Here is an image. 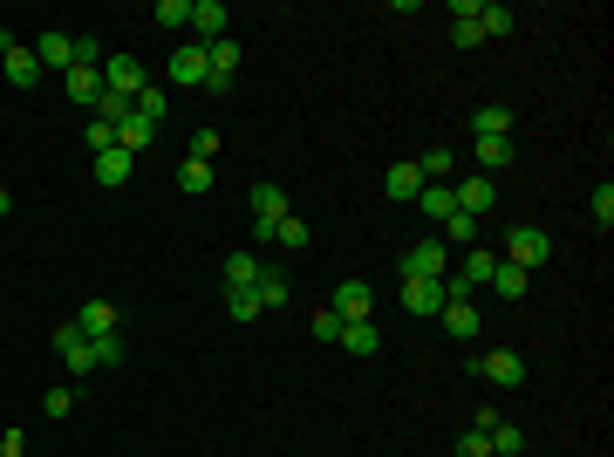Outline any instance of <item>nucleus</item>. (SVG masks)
I'll use <instances>...</instances> for the list:
<instances>
[{
	"label": "nucleus",
	"instance_id": "f257e3e1",
	"mask_svg": "<svg viewBox=\"0 0 614 457\" xmlns=\"http://www.w3.org/2000/svg\"><path fill=\"white\" fill-rule=\"evenodd\" d=\"M499 260H512V267L533 273V267H546V260H553V239H546L539 226H512V232H505V253H499Z\"/></svg>",
	"mask_w": 614,
	"mask_h": 457
},
{
	"label": "nucleus",
	"instance_id": "f03ea898",
	"mask_svg": "<svg viewBox=\"0 0 614 457\" xmlns=\"http://www.w3.org/2000/svg\"><path fill=\"white\" fill-rule=\"evenodd\" d=\"M0 76L14 82V89H35V82H41V62H35V48H28V41H14L7 28H0Z\"/></svg>",
	"mask_w": 614,
	"mask_h": 457
},
{
	"label": "nucleus",
	"instance_id": "7ed1b4c3",
	"mask_svg": "<svg viewBox=\"0 0 614 457\" xmlns=\"http://www.w3.org/2000/svg\"><path fill=\"white\" fill-rule=\"evenodd\" d=\"M471 369L492 382V389H519V382H526V355H519V348H485Z\"/></svg>",
	"mask_w": 614,
	"mask_h": 457
},
{
	"label": "nucleus",
	"instance_id": "20e7f679",
	"mask_svg": "<svg viewBox=\"0 0 614 457\" xmlns=\"http://www.w3.org/2000/svg\"><path fill=\"white\" fill-rule=\"evenodd\" d=\"M444 273H451V246L444 239H417L403 253V280H444Z\"/></svg>",
	"mask_w": 614,
	"mask_h": 457
},
{
	"label": "nucleus",
	"instance_id": "39448f33",
	"mask_svg": "<svg viewBox=\"0 0 614 457\" xmlns=\"http://www.w3.org/2000/svg\"><path fill=\"white\" fill-rule=\"evenodd\" d=\"M103 89L137 103V96L151 89V76H144V62H137V55H110V62H103Z\"/></svg>",
	"mask_w": 614,
	"mask_h": 457
},
{
	"label": "nucleus",
	"instance_id": "423d86ee",
	"mask_svg": "<svg viewBox=\"0 0 614 457\" xmlns=\"http://www.w3.org/2000/svg\"><path fill=\"white\" fill-rule=\"evenodd\" d=\"M287 219V191L280 185H253V239L273 246V226Z\"/></svg>",
	"mask_w": 614,
	"mask_h": 457
},
{
	"label": "nucleus",
	"instance_id": "0eeeda50",
	"mask_svg": "<svg viewBox=\"0 0 614 457\" xmlns=\"http://www.w3.org/2000/svg\"><path fill=\"white\" fill-rule=\"evenodd\" d=\"M437 321H444V335H451V342H478V335H485V314H478V301H471V294L444 301V314H437Z\"/></svg>",
	"mask_w": 614,
	"mask_h": 457
},
{
	"label": "nucleus",
	"instance_id": "6e6552de",
	"mask_svg": "<svg viewBox=\"0 0 614 457\" xmlns=\"http://www.w3.org/2000/svg\"><path fill=\"white\" fill-rule=\"evenodd\" d=\"M55 355L69 362V376H89V369H96V342L82 335L76 321H62V328H55Z\"/></svg>",
	"mask_w": 614,
	"mask_h": 457
},
{
	"label": "nucleus",
	"instance_id": "1a4fd4ad",
	"mask_svg": "<svg viewBox=\"0 0 614 457\" xmlns=\"http://www.w3.org/2000/svg\"><path fill=\"white\" fill-rule=\"evenodd\" d=\"M226 0H192V21H185V28H192V41L198 48H212V41H226Z\"/></svg>",
	"mask_w": 614,
	"mask_h": 457
},
{
	"label": "nucleus",
	"instance_id": "9d476101",
	"mask_svg": "<svg viewBox=\"0 0 614 457\" xmlns=\"http://www.w3.org/2000/svg\"><path fill=\"white\" fill-rule=\"evenodd\" d=\"M232 76H239V41H212V48H205V89H219V96H226L232 89Z\"/></svg>",
	"mask_w": 614,
	"mask_h": 457
},
{
	"label": "nucleus",
	"instance_id": "9b49d317",
	"mask_svg": "<svg viewBox=\"0 0 614 457\" xmlns=\"http://www.w3.org/2000/svg\"><path fill=\"white\" fill-rule=\"evenodd\" d=\"M328 307H335L342 321H369V314H376V287H369V280H342Z\"/></svg>",
	"mask_w": 614,
	"mask_h": 457
},
{
	"label": "nucleus",
	"instance_id": "f8f14e48",
	"mask_svg": "<svg viewBox=\"0 0 614 457\" xmlns=\"http://www.w3.org/2000/svg\"><path fill=\"white\" fill-rule=\"evenodd\" d=\"M35 62H41V76H48V69L69 76V69H76V35H55V28H48V35L35 41Z\"/></svg>",
	"mask_w": 614,
	"mask_h": 457
},
{
	"label": "nucleus",
	"instance_id": "ddd939ff",
	"mask_svg": "<svg viewBox=\"0 0 614 457\" xmlns=\"http://www.w3.org/2000/svg\"><path fill=\"white\" fill-rule=\"evenodd\" d=\"M260 267H267V260H260V246H239V253H226V294H246V287L260 280Z\"/></svg>",
	"mask_w": 614,
	"mask_h": 457
},
{
	"label": "nucleus",
	"instance_id": "4468645a",
	"mask_svg": "<svg viewBox=\"0 0 614 457\" xmlns=\"http://www.w3.org/2000/svg\"><path fill=\"white\" fill-rule=\"evenodd\" d=\"M403 307L430 321V314H444V280H403Z\"/></svg>",
	"mask_w": 614,
	"mask_h": 457
},
{
	"label": "nucleus",
	"instance_id": "2eb2a0df",
	"mask_svg": "<svg viewBox=\"0 0 614 457\" xmlns=\"http://www.w3.org/2000/svg\"><path fill=\"white\" fill-rule=\"evenodd\" d=\"M451 198H458V212L485 219V212H492V198H499V185H492V178H464V185H451Z\"/></svg>",
	"mask_w": 614,
	"mask_h": 457
},
{
	"label": "nucleus",
	"instance_id": "dca6fc26",
	"mask_svg": "<svg viewBox=\"0 0 614 457\" xmlns=\"http://www.w3.org/2000/svg\"><path fill=\"white\" fill-rule=\"evenodd\" d=\"M76 328L89 335V342H110V335H116V307H110V301H82Z\"/></svg>",
	"mask_w": 614,
	"mask_h": 457
},
{
	"label": "nucleus",
	"instance_id": "f3484780",
	"mask_svg": "<svg viewBox=\"0 0 614 457\" xmlns=\"http://www.w3.org/2000/svg\"><path fill=\"white\" fill-rule=\"evenodd\" d=\"M410 164H417V178H423V185H451V171H458V157L444 151V144H430V151L410 157Z\"/></svg>",
	"mask_w": 614,
	"mask_h": 457
},
{
	"label": "nucleus",
	"instance_id": "a211bd4d",
	"mask_svg": "<svg viewBox=\"0 0 614 457\" xmlns=\"http://www.w3.org/2000/svg\"><path fill=\"white\" fill-rule=\"evenodd\" d=\"M151 137H157V123H151V116H137V110H130L123 123H116V151H130V157L144 151Z\"/></svg>",
	"mask_w": 614,
	"mask_h": 457
},
{
	"label": "nucleus",
	"instance_id": "6ab92c4d",
	"mask_svg": "<svg viewBox=\"0 0 614 457\" xmlns=\"http://www.w3.org/2000/svg\"><path fill=\"white\" fill-rule=\"evenodd\" d=\"M171 82H198V89H205V48H198V41H185V48L171 55Z\"/></svg>",
	"mask_w": 614,
	"mask_h": 457
},
{
	"label": "nucleus",
	"instance_id": "aec40b11",
	"mask_svg": "<svg viewBox=\"0 0 614 457\" xmlns=\"http://www.w3.org/2000/svg\"><path fill=\"white\" fill-rule=\"evenodd\" d=\"M62 89L76 96L82 110H96V96H103V69H69V76H62Z\"/></svg>",
	"mask_w": 614,
	"mask_h": 457
},
{
	"label": "nucleus",
	"instance_id": "412c9836",
	"mask_svg": "<svg viewBox=\"0 0 614 457\" xmlns=\"http://www.w3.org/2000/svg\"><path fill=\"white\" fill-rule=\"evenodd\" d=\"M478 28H485V41H505L512 28H519V14H512V7H492V0H478Z\"/></svg>",
	"mask_w": 614,
	"mask_h": 457
},
{
	"label": "nucleus",
	"instance_id": "4be33fe9",
	"mask_svg": "<svg viewBox=\"0 0 614 457\" xmlns=\"http://www.w3.org/2000/svg\"><path fill=\"white\" fill-rule=\"evenodd\" d=\"M130 171H137V157H130V151H103V157H96V185H130Z\"/></svg>",
	"mask_w": 614,
	"mask_h": 457
},
{
	"label": "nucleus",
	"instance_id": "5701e85b",
	"mask_svg": "<svg viewBox=\"0 0 614 457\" xmlns=\"http://www.w3.org/2000/svg\"><path fill=\"white\" fill-rule=\"evenodd\" d=\"M492 287H499L505 301H519V294H533V273L512 267V260H499V267H492Z\"/></svg>",
	"mask_w": 614,
	"mask_h": 457
},
{
	"label": "nucleus",
	"instance_id": "b1692460",
	"mask_svg": "<svg viewBox=\"0 0 614 457\" xmlns=\"http://www.w3.org/2000/svg\"><path fill=\"white\" fill-rule=\"evenodd\" d=\"M342 348H348V355H376V348H383L376 321H342Z\"/></svg>",
	"mask_w": 614,
	"mask_h": 457
},
{
	"label": "nucleus",
	"instance_id": "393cba45",
	"mask_svg": "<svg viewBox=\"0 0 614 457\" xmlns=\"http://www.w3.org/2000/svg\"><path fill=\"white\" fill-rule=\"evenodd\" d=\"M253 294H260V307H287V294H294V287H287V273H280V267H260Z\"/></svg>",
	"mask_w": 614,
	"mask_h": 457
},
{
	"label": "nucleus",
	"instance_id": "a878e982",
	"mask_svg": "<svg viewBox=\"0 0 614 457\" xmlns=\"http://www.w3.org/2000/svg\"><path fill=\"white\" fill-rule=\"evenodd\" d=\"M417 205H423V219H437V226H444V219L458 212V198H451V185H423V191H417Z\"/></svg>",
	"mask_w": 614,
	"mask_h": 457
},
{
	"label": "nucleus",
	"instance_id": "bb28decb",
	"mask_svg": "<svg viewBox=\"0 0 614 457\" xmlns=\"http://www.w3.org/2000/svg\"><path fill=\"white\" fill-rule=\"evenodd\" d=\"M383 191H389V198H410V205H417V191H423V178H417V164H389V178H383Z\"/></svg>",
	"mask_w": 614,
	"mask_h": 457
},
{
	"label": "nucleus",
	"instance_id": "cd10ccee",
	"mask_svg": "<svg viewBox=\"0 0 614 457\" xmlns=\"http://www.w3.org/2000/svg\"><path fill=\"white\" fill-rule=\"evenodd\" d=\"M471 130H478V137H512V110H505V103H485V110L471 116Z\"/></svg>",
	"mask_w": 614,
	"mask_h": 457
},
{
	"label": "nucleus",
	"instance_id": "c85d7f7f",
	"mask_svg": "<svg viewBox=\"0 0 614 457\" xmlns=\"http://www.w3.org/2000/svg\"><path fill=\"white\" fill-rule=\"evenodd\" d=\"M485 437H492V457H519L526 451V430H519V423H492V430H485Z\"/></svg>",
	"mask_w": 614,
	"mask_h": 457
},
{
	"label": "nucleus",
	"instance_id": "c756f323",
	"mask_svg": "<svg viewBox=\"0 0 614 457\" xmlns=\"http://www.w3.org/2000/svg\"><path fill=\"white\" fill-rule=\"evenodd\" d=\"M478 164H485V178L512 164V137H478Z\"/></svg>",
	"mask_w": 614,
	"mask_h": 457
},
{
	"label": "nucleus",
	"instance_id": "7c9ffc66",
	"mask_svg": "<svg viewBox=\"0 0 614 457\" xmlns=\"http://www.w3.org/2000/svg\"><path fill=\"white\" fill-rule=\"evenodd\" d=\"M273 246H280V253H301V246H307V219H294V212H287V219L273 226Z\"/></svg>",
	"mask_w": 614,
	"mask_h": 457
},
{
	"label": "nucleus",
	"instance_id": "2f4dec72",
	"mask_svg": "<svg viewBox=\"0 0 614 457\" xmlns=\"http://www.w3.org/2000/svg\"><path fill=\"white\" fill-rule=\"evenodd\" d=\"M178 191H212V164H192V157H185V164H178Z\"/></svg>",
	"mask_w": 614,
	"mask_h": 457
},
{
	"label": "nucleus",
	"instance_id": "473e14b6",
	"mask_svg": "<svg viewBox=\"0 0 614 457\" xmlns=\"http://www.w3.org/2000/svg\"><path fill=\"white\" fill-rule=\"evenodd\" d=\"M478 226H485V219H471V212H451V219H444V246H464V239H478Z\"/></svg>",
	"mask_w": 614,
	"mask_h": 457
},
{
	"label": "nucleus",
	"instance_id": "72a5a7b5",
	"mask_svg": "<svg viewBox=\"0 0 614 457\" xmlns=\"http://www.w3.org/2000/svg\"><path fill=\"white\" fill-rule=\"evenodd\" d=\"M76 403H82L76 389H48V396H41V417H48V423H62L69 410H76Z\"/></svg>",
	"mask_w": 614,
	"mask_h": 457
},
{
	"label": "nucleus",
	"instance_id": "f704fd0d",
	"mask_svg": "<svg viewBox=\"0 0 614 457\" xmlns=\"http://www.w3.org/2000/svg\"><path fill=\"white\" fill-rule=\"evenodd\" d=\"M82 144H89V157H103V151H116V130L103 123V116H89V130H82Z\"/></svg>",
	"mask_w": 614,
	"mask_h": 457
},
{
	"label": "nucleus",
	"instance_id": "c9c22d12",
	"mask_svg": "<svg viewBox=\"0 0 614 457\" xmlns=\"http://www.w3.org/2000/svg\"><path fill=\"white\" fill-rule=\"evenodd\" d=\"M226 314H232V321H260L267 307H260V294H253V287H246V294H226Z\"/></svg>",
	"mask_w": 614,
	"mask_h": 457
},
{
	"label": "nucleus",
	"instance_id": "e433bc0d",
	"mask_svg": "<svg viewBox=\"0 0 614 457\" xmlns=\"http://www.w3.org/2000/svg\"><path fill=\"white\" fill-rule=\"evenodd\" d=\"M451 41H458V48H478V41H485L478 14H451Z\"/></svg>",
	"mask_w": 614,
	"mask_h": 457
},
{
	"label": "nucleus",
	"instance_id": "4c0bfd02",
	"mask_svg": "<svg viewBox=\"0 0 614 457\" xmlns=\"http://www.w3.org/2000/svg\"><path fill=\"white\" fill-rule=\"evenodd\" d=\"M185 157H192V164H212V157H219V130H192Z\"/></svg>",
	"mask_w": 614,
	"mask_h": 457
},
{
	"label": "nucleus",
	"instance_id": "58836bf2",
	"mask_svg": "<svg viewBox=\"0 0 614 457\" xmlns=\"http://www.w3.org/2000/svg\"><path fill=\"white\" fill-rule=\"evenodd\" d=\"M157 21H164V28H185V21H192V0H157Z\"/></svg>",
	"mask_w": 614,
	"mask_h": 457
},
{
	"label": "nucleus",
	"instance_id": "ea45409f",
	"mask_svg": "<svg viewBox=\"0 0 614 457\" xmlns=\"http://www.w3.org/2000/svg\"><path fill=\"white\" fill-rule=\"evenodd\" d=\"M587 212H594V226L608 232V226H614V185H601V191H594V205H587Z\"/></svg>",
	"mask_w": 614,
	"mask_h": 457
},
{
	"label": "nucleus",
	"instance_id": "a19ab883",
	"mask_svg": "<svg viewBox=\"0 0 614 457\" xmlns=\"http://www.w3.org/2000/svg\"><path fill=\"white\" fill-rule=\"evenodd\" d=\"M130 110H137V116H151V123H164V89H157V82H151V89H144V96H137Z\"/></svg>",
	"mask_w": 614,
	"mask_h": 457
},
{
	"label": "nucleus",
	"instance_id": "79ce46f5",
	"mask_svg": "<svg viewBox=\"0 0 614 457\" xmlns=\"http://www.w3.org/2000/svg\"><path fill=\"white\" fill-rule=\"evenodd\" d=\"M314 335H321V342H342V314L321 307V314H314Z\"/></svg>",
	"mask_w": 614,
	"mask_h": 457
},
{
	"label": "nucleus",
	"instance_id": "37998d69",
	"mask_svg": "<svg viewBox=\"0 0 614 457\" xmlns=\"http://www.w3.org/2000/svg\"><path fill=\"white\" fill-rule=\"evenodd\" d=\"M458 457H492V437H485V430H464V437H458Z\"/></svg>",
	"mask_w": 614,
	"mask_h": 457
},
{
	"label": "nucleus",
	"instance_id": "c03bdc74",
	"mask_svg": "<svg viewBox=\"0 0 614 457\" xmlns=\"http://www.w3.org/2000/svg\"><path fill=\"white\" fill-rule=\"evenodd\" d=\"M116 362H123V342H116V335H110V342H96V369H116Z\"/></svg>",
	"mask_w": 614,
	"mask_h": 457
},
{
	"label": "nucleus",
	"instance_id": "a18cd8bd",
	"mask_svg": "<svg viewBox=\"0 0 614 457\" xmlns=\"http://www.w3.org/2000/svg\"><path fill=\"white\" fill-rule=\"evenodd\" d=\"M28 451V430H0V457H21Z\"/></svg>",
	"mask_w": 614,
	"mask_h": 457
},
{
	"label": "nucleus",
	"instance_id": "49530a36",
	"mask_svg": "<svg viewBox=\"0 0 614 457\" xmlns=\"http://www.w3.org/2000/svg\"><path fill=\"white\" fill-rule=\"evenodd\" d=\"M7 212H14V191H0V219H7Z\"/></svg>",
	"mask_w": 614,
	"mask_h": 457
}]
</instances>
